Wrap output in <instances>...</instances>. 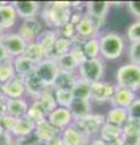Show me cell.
Instances as JSON below:
<instances>
[{
  "instance_id": "6da1fadb",
  "label": "cell",
  "mask_w": 140,
  "mask_h": 145,
  "mask_svg": "<svg viewBox=\"0 0 140 145\" xmlns=\"http://www.w3.org/2000/svg\"><path fill=\"white\" fill-rule=\"evenodd\" d=\"M42 18L49 29H60L71 20L72 5L71 1H51L42 6Z\"/></svg>"
},
{
  "instance_id": "7a4b0ae2",
  "label": "cell",
  "mask_w": 140,
  "mask_h": 145,
  "mask_svg": "<svg viewBox=\"0 0 140 145\" xmlns=\"http://www.w3.org/2000/svg\"><path fill=\"white\" fill-rule=\"evenodd\" d=\"M100 44V58L104 61H116L123 54L125 47L124 36L117 31H108L98 36Z\"/></svg>"
},
{
  "instance_id": "3957f363",
  "label": "cell",
  "mask_w": 140,
  "mask_h": 145,
  "mask_svg": "<svg viewBox=\"0 0 140 145\" xmlns=\"http://www.w3.org/2000/svg\"><path fill=\"white\" fill-rule=\"evenodd\" d=\"M116 86L128 88L137 93L140 89V65L127 63L118 68L116 72Z\"/></svg>"
},
{
  "instance_id": "277c9868",
  "label": "cell",
  "mask_w": 140,
  "mask_h": 145,
  "mask_svg": "<svg viewBox=\"0 0 140 145\" xmlns=\"http://www.w3.org/2000/svg\"><path fill=\"white\" fill-rule=\"evenodd\" d=\"M78 78L87 81L89 84H95L98 81H101L105 74V63L104 59L94 58V59H87L77 69Z\"/></svg>"
},
{
  "instance_id": "5b68a950",
  "label": "cell",
  "mask_w": 140,
  "mask_h": 145,
  "mask_svg": "<svg viewBox=\"0 0 140 145\" xmlns=\"http://www.w3.org/2000/svg\"><path fill=\"white\" fill-rule=\"evenodd\" d=\"M106 122V117L102 114H89L87 116L79 117V119H74L73 123L82 131L84 134H87L88 137L95 138L99 137V133L102 128L104 123Z\"/></svg>"
},
{
  "instance_id": "8992f818",
  "label": "cell",
  "mask_w": 140,
  "mask_h": 145,
  "mask_svg": "<svg viewBox=\"0 0 140 145\" xmlns=\"http://www.w3.org/2000/svg\"><path fill=\"white\" fill-rule=\"evenodd\" d=\"M0 45L5 48L9 57L16 58L23 56L27 42L17 34V31H4L0 36Z\"/></svg>"
},
{
  "instance_id": "52a82bcc",
  "label": "cell",
  "mask_w": 140,
  "mask_h": 145,
  "mask_svg": "<svg viewBox=\"0 0 140 145\" xmlns=\"http://www.w3.org/2000/svg\"><path fill=\"white\" fill-rule=\"evenodd\" d=\"M33 74L37 76L39 80H42L46 86L52 87L58 74H60V70H58L55 59L45 58L42 62H39L38 64H35Z\"/></svg>"
},
{
  "instance_id": "ba28073f",
  "label": "cell",
  "mask_w": 140,
  "mask_h": 145,
  "mask_svg": "<svg viewBox=\"0 0 140 145\" xmlns=\"http://www.w3.org/2000/svg\"><path fill=\"white\" fill-rule=\"evenodd\" d=\"M110 7V1H87L84 3V15L88 16L96 25V28L100 30L105 23Z\"/></svg>"
},
{
  "instance_id": "9c48e42d",
  "label": "cell",
  "mask_w": 140,
  "mask_h": 145,
  "mask_svg": "<svg viewBox=\"0 0 140 145\" xmlns=\"http://www.w3.org/2000/svg\"><path fill=\"white\" fill-rule=\"evenodd\" d=\"M116 84L110 81H98L95 84H92V94H90V102L104 104L111 101L116 91Z\"/></svg>"
},
{
  "instance_id": "30bf717a",
  "label": "cell",
  "mask_w": 140,
  "mask_h": 145,
  "mask_svg": "<svg viewBox=\"0 0 140 145\" xmlns=\"http://www.w3.org/2000/svg\"><path fill=\"white\" fill-rule=\"evenodd\" d=\"M98 35L99 29L96 28V25L93 23V21L88 16L84 15L82 20L76 24V38L72 40V42L83 45L89 39L98 38Z\"/></svg>"
},
{
  "instance_id": "8fae6325",
  "label": "cell",
  "mask_w": 140,
  "mask_h": 145,
  "mask_svg": "<svg viewBox=\"0 0 140 145\" xmlns=\"http://www.w3.org/2000/svg\"><path fill=\"white\" fill-rule=\"evenodd\" d=\"M44 30L42 21H39L37 17L29 18V20H23L21 22L17 29V34H19L26 42H32L38 39V36L42 34Z\"/></svg>"
},
{
  "instance_id": "7c38bea8",
  "label": "cell",
  "mask_w": 140,
  "mask_h": 145,
  "mask_svg": "<svg viewBox=\"0 0 140 145\" xmlns=\"http://www.w3.org/2000/svg\"><path fill=\"white\" fill-rule=\"evenodd\" d=\"M46 120L50 123L56 127L58 131H64L68 126H71L74 122V117L72 115L68 108H62V106H56L54 110L48 115Z\"/></svg>"
},
{
  "instance_id": "4fadbf2b",
  "label": "cell",
  "mask_w": 140,
  "mask_h": 145,
  "mask_svg": "<svg viewBox=\"0 0 140 145\" xmlns=\"http://www.w3.org/2000/svg\"><path fill=\"white\" fill-rule=\"evenodd\" d=\"M3 94L6 99H19V98H26V87L25 81L22 78L13 76L7 82L0 85Z\"/></svg>"
},
{
  "instance_id": "5bb4252c",
  "label": "cell",
  "mask_w": 140,
  "mask_h": 145,
  "mask_svg": "<svg viewBox=\"0 0 140 145\" xmlns=\"http://www.w3.org/2000/svg\"><path fill=\"white\" fill-rule=\"evenodd\" d=\"M60 137L64 145H89L90 138L84 134L74 123H72L64 131H61Z\"/></svg>"
},
{
  "instance_id": "9a60e30c",
  "label": "cell",
  "mask_w": 140,
  "mask_h": 145,
  "mask_svg": "<svg viewBox=\"0 0 140 145\" xmlns=\"http://www.w3.org/2000/svg\"><path fill=\"white\" fill-rule=\"evenodd\" d=\"M19 16L12 3H0V29L3 31H11L17 24Z\"/></svg>"
},
{
  "instance_id": "2e32d148",
  "label": "cell",
  "mask_w": 140,
  "mask_h": 145,
  "mask_svg": "<svg viewBox=\"0 0 140 145\" xmlns=\"http://www.w3.org/2000/svg\"><path fill=\"white\" fill-rule=\"evenodd\" d=\"M12 5L19 16V20H29L35 18L42 10V4L38 1H28V0H20L12 1Z\"/></svg>"
},
{
  "instance_id": "e0dca14e",
  "label": "cell",
  "mask_w": 140,
  "mask_h": 145,
  "mask_svg": "<svg viewBox=\"0 0 140 145\" xmlns=\"http://www.w3.org/2000/svg\"><path fill=\"white\" fill-rule=\"evenodd\" d=\"M25 81V87H26V98L28 97L32 101L38 99L40 96L46 92L49 86H46L42 80H39L34 74L28 75L27 78L23 79Z\"/></svg>"
},
{
  "instance_id": "ac0fdd59",
  "label": "cell",
  "mask_w": 140,
  "mask_h": 145,
  "mask_svg": "<svg viewBox=\"0 0 140 145\" xmlns=\"http://www.w3.org/2000/svg\"><path fill=\"white\" fill-rule=\"evenodd\" d=\"M35 126H37V123L33 120H31L28 116H25L21 117V119H16L15 126H13L10 133L13 135L15 139L26 138L34 133Z\"/></svg>"
},
{
  "instance_id": "d6986e66",
  "label": "cell",
  "mask_w": 140,
  "mask_h": 145,
  "mask_svg": "<svg viewBox=\"0 0 140 145\" xmlns=\"http://www.w3.org/2000/svg\"><path fill=\"white\" fill-rule=\"evenodd\" d=\"M61 134V131H58L56 127H54L48 120H44L42 122H38L34 129L35 138L40 142L48 143L50 140L57 138Z\"/></svg>"
},
{
  "instance_id": "ffe728a7",
  "label": "cell",
  "mask_w": 140,
  "mask_h": 145,
  "mask_svg": "<svg viewBox=\"0 0 140 145\" xmlns=\"http://www.w3.org/2000/svg\"><path fill=\"white\" fill-rule=\"evenodd\" d=\"M137 98H138L137 94L133 91L117 86L110 103H111V106H118V108L127 109Z\"/></svg>"
},
{
  "instance_id": "44dd1931",
  "label": "cell",
  "mask_w": 140,
  "mask_h": 145,
  "mask_svg": "<svg viewBox=\"0 0 140 145\" xmlns=\"http://www.w3.org/2000/svg\"><path fill=\"white\" fill-rule=\"evenodd\" d=\"M29 108V102L27 98H19V99H6V114L15 119L27 116Z\"/></svg>"
},
{
  "instance_id": "7402d4cb",
  "label": "cell",
  "mask_w": 140,
  "mask_h": 145,
  "mask_svg": "<svg viewBox=\"0 0 140 145\" xmlns=\"http://www.w3.org/2000/svg\"><path fill=\"white\" fill-rule=\"evenodd\" d=\"M57 38H58L57 30H55V29H49V28L44 29L42 31V34L38 36L37 41L43 46L46 58H51V59H54L52 50H54V45H55Z\"/></svg>"
},
{
  "instance_id": "603a6c76",
  "label": "cell",
  "mask_w": 140,
  "mask_h": 145,
  "mask_svg": "<svg viewBox=\"0 0 140 145\" xmlns=\"http://www.w3.org/2000/svg\"><path fill=\"white\" fill-rule=\"evenodd\" d=\"M35 64L29 59H27L25 56H20L13 58V70H15V75L19 78L25 79L28 75L33 74Z\"/></svg>"
},
{
  "instance_id": "cb8c5ba5",
  "label": "cell",
  "mask_w": 140,
  "mask_h": 145,
  "mask_svg": "<svg viewBox=\"0 0 140 145\" xmlns=\"http://www.w3.org/2000/svg\"><path fill=\"white\" fill-rule=\"evenodd\" d=\"M70 111L72 112L74 119H79V117L87 116L93 112V103L90 101H85V99H77L74 98L72 101L71 105L68 106Z\"/></svg>"
},
{
  "instance_id": "d4e9b609",
  "label": "cell",
  "mask_w": 140,
  "mask_h": 145,
  "mask_svg": "<svg viewBox=\"0 0 140 145\" xmlns=\"http://www.w3.org/2000/svg\"><path fill=\"white\" fill-rule=\"evenodd\" d=\"M106 122L118 127H123V125L128 121V111L124 108L111 106L110 110L106 112Z\"/></svg>"
},
{
  "instance_id": "484cf974",
  "label": "cell",
  "mask_w": 140,
  "mask_h": 145,
  "mask_svg": "<svg viewBox=\"0 0 140 145\" xmlns=\"http://www.w3.org/2000/svg\"><path fill=\"white\" fill-rule=\"evenodd\" d=\"M23 56L27 58V59L33 62L34 64H38L39 62H42L43 59L46 58L43 46L37 41V40H35V41H32V42H27Z\"/></svg>"
},
{
  "instance_id": "4316f807",
  "label": "cell",
  "mask_w": 140,
  "mask_h": 145,
  "mask_svg": "<svg viewBox=\"0 0 140 145\" xmlns=\"http://www.w3.org/2000/svg\"><path fill=\"white\" fill-rule=\"evenodd\" d=\"M78 80V74L77 72H66V71H60L57 79L54 84L55 88H62V89H71L73 88L74 84Z\"/></svg>"
},
{
  "instance_id": "83f0119b",
  "label": "cell",
  "mask_w": 140,
  "mask_h": 145,
  "mask_svg": "<svg viewBox=\"0 0 140 145\" xmlns=\"http://www.w3.org/2000/svg\"><path fill=\"white\" fill-rule=\"evenodd\" d=\"M99 137L102 140H105L106 143H111L116 139L122 138V127L105 122L100 131V133H99Z\"/></svg>"
},
{
  "instance_id": "f1b7e54d",
  "label": "cell",
  "mask_w": 140,
  "mask_h": 145,
  "mask_svg": "<svg viewBox=\"0 0 140 145\" xmlns=\"http://www.w3.org/2000/svg\"><path fill=\"white\" fill-rule=\"evenodd\" d=\"M27 116H28L31 120H33L35 123H38V122H42L44 120H46L48 112L43 108L42 104H40L37 99H34V101H32L29 103V108H28Z\"/></svg>"
},
{
  "instance_id": "f546056e",
  "label": "cell",
  "mask_w": 140,
  "mask_h": 145,
  "mask_svg": "<svg viewBox=\"0 0 140 145\" xmlns=\"http://www.w3.org/2000/svg\"><path fill=\"white\" fill-rule=\"evenodd\" d=\"M72 93L73 97L77 99H85V101H90V94H92V84L87 82V81L78 78L77 82L74 84L73 88H72Z\"/></svg>"
},
{
  "instance_id": "4dcf8cb0",
  "label": "cell",
  "mask_w": 140,
  "mask_h": 145,
  "mask_svg": "<svg viewBox=\"0 0 140 145\" xmlns=\"http://www.w3.org/2000/svg\"><path fill=\"white\" fill-rule=\"evenodd\" d=\"M55 62L57 64V68L60 71H66V72H77L78 69V64L73 59V57L70 53L62 54L55 58Z\"/></svg>"
},
{
  "instance_id": "1f68e13d",
  "label": "cell",
  "mask_w": 140,
  "mask_h": 145,
  "mask_svg": "<svg viewBox=\"0 0 140 145\" xmlns=\"http://www.w3.org/2000/svg\"><path fill=\"white\" fill-rule=\"evenodd\" d=\"M13 76H16L13 70V58L7 57L0 62V85L7 82Z\"/></svg>"
},
{
  "instance_id": "d6a6232c",
  "label": "cell",
  "mask_w": 140,
  "mask_h": 145,
  "mask_svg": "<svg viewBox=\"0 0 140 145\" xmlns=\"http://www.w3.org/2000/svg\"><path fill=\"white\" fill-rule=\"evenodd\" d=\"M54 97H55L57 106H62V108H68L72 101L74 99L71 89H62L55 87H54Z\"/></svg>"
},
{
  "instance_id": "836d02e7",
  "label": "cell",
  "mask_w": 140,
  "mask_h": 145,
  "mask_svg": "<svg viewBox=\"0 0 140 145\" xmlns=\"http://www.w3.org/2000/svg\"><path fill=\"white\" fill-rule=\"evenodd\" d=\"M83 51L87 57V59H94V58L100 57V44L99 38H93L87 40L83 44Z\"/></svg>"
},
{
  "instance_id": "e575fe53",
  "label": "cell",
  "mask_w": 140,
  "mask_h": 145,
  "mask_svg": "<svg viewBox=\"0 0 140 145\" xmlns=\"http://www.w3.org/2000/svg\"><path fill=\"white\" fill-rule=\"evenodd\" d=\"M37 101L42 104L43 108L46 110L48 112V115L50 114V112L57 106V104H56V101H55V97H54V86L52 87H49L48 91L45 92L43 96H40Z\"/></svg>"
},
{
  "instance_id": "d590c367",
  "label": "cell",
  "mask_w": 140,
  "mask_h": 145,
  "mask_svg": "<svg viewBox=\"0 0 140 145\" xmlns=\"http://www.w3.org/2000/svg\"><path fill=\"white\" fill-rule=\"evenodd\" d=\"M72 46H73V42L68 39H65V38H61L58 36L55 45H54V50H52V54H54V59L58 56H62V54H66V53H70Z\"/></svg>"
},
{
  "instance_id": "8d00e7d4",
  "label": "cell",
  "mask_w": 140,
  "mask_h": 145,
  "mask_svg": "<svg viewBox=\"0 0 140 145\" xmlns=\"http://www.w3.org/2000/svg\"><path fill=\"white\" fill-rule=\"evenodd\" d=\"M127 38L130 42L140 41V20L133 22L127 28Z\"/></svg>"
},
{
  "instance_id": "74e56055",
  "label": "cell",
  "mask_w": 140,
  "mask_h": 145,
  "mask_svg": "<svg viewBox=\"0 0 140 145\" xmlns=\"http://www.w3.org/2000/svg\"><path fill=\"white\" fill-rule=\"evenodd\" d=\"M70 54L77 62L78 67L82 64L83 62L87 61V57H85L84 51H83V45H80V44H73V46H72L71 51H70Z\"/></svg>"
},
{
  "instance_id": "f35d334b",
  "label": "cell",
  "mask_w": 140,
  "mask_h": 145,
  "mask_svg": "<svg viewBox=\"0 0 140 145\" xmlns=\"http://www.w3.org/2000/svg\"><path fill=\"white\" fill-rule=\"evenodd\" d=\"M57 34L61 38L68 39V40H73L76 38V25L73 23L68 22L67 24H65L64 27H61L60 29H57Z\"/></svg>"
},
{
  "instance_id": "ab89813d",
  "label": "cell",
  "mask_w": 140,
  "mask_h": 145,
  "mask_svg": "<svg viewBox=\"0 0 140 145\" xmlns=\"http://www.w3.org/2000/svg\"><path fill=\"white\" fill-rule=\"evenodd\" d=\"M128 56H129L130 63L137 64V65H140V41L130 42Z\"/></svg>"
},
{
  "instance_id": "60d3db41",
  "label": "cell",
  "mask_w": 140,
  "mask_h": 145,
  "mask_svg": "<svg viewBox=\"0 0 140 145\" xmlns=\"http://www.w3.org/2000/svg\"><path fill=\"white\" fill-rule=\"evenodd\" d=\"M128 111V120L140 122V98H137L135 101L127 108Z\"/></svg>"
},
{
  "instance_id": "b9f144b4",
  "label": "cell",
  "mask_w": 140,
  "mask_h": 145,
  "mask_svg": "<svg viewBox=\"0 0 140 145\" xmlns=\"http://www.w3.org/2000/svg\"><path fill=\"white\" fill-rule=\"evenodd\" d=\"M0 122H1L3 125V128L7 131V132H11V129L13 128V126H15V122H16V119L15 117H12L10 115H5L3 117V119H0Z\"/></svg>"
},
{
  "instance_id": "7bdbcfd3",
  "label": "cell",
  "mask_w": 140,
  "mask_h": 145,
  "mask_svg": "<svg viewBox=\"0 0 140 145\" xmlns=\"http://www.w3.org/2000/svg\"><path fill=\"white\" fill-rule=\"evenodd\" d=\"M125 6H127L128 11L132 13V16L140 20V1H128Z\"/></svg>"
},
{
  "instance_id": "ee69618b",
  "label": "cell",
  "mask_w": 140,
  "mask_h": 145,
  "mask_svg": "<svg viewBox=\"0 0 140 145\" xmlns=\"http://www.w3.org/2000/svg\"><path fill=\"white\" fill-rule=\"evenodd\" d=\"M0 145H15L13 135L10 132H7V131H4L0 134Z\"/></svg>"
},
{
  "instance_id": "f6af8a7d",
  "label": "cell",
  "mask_w": 140,
  "mask_h": 145,
  "mask_svg": "<svg viewBox=\"0 0 140 145\" xmlns=\"http://www.w3.org/2000/svg\"><path fill=\"white\" fill-rule=\"evenodd\" d=\"M124 145H140V134L138 135H123L122 137Z\"/></svg>"
},
{
  "instance_id": "bcb514c9",
  "label": "cell",
  "mask_w": 140,
  "mask_h": 145,
  "mask_svg": "<svg viewBox=\"0 0 140 145\" xmlns=\"http://www.w3.org/2000/svg\"><path fill=\"white\" fill-rule=\"evenodd\" d=\"M89 145H108V143H106L105 140H102L100 137H95L90 139Z\"/></svg>"
},
{
  "instance_id": "7dc6e473",
  "label": "cell",
  "mask_w": 140,
  "mask_h": 145,
  "mask_svg": "<svg viewBox=\"0 0 140 145\" xmlns=\"http://www.w3.org/2000/svg\"><path fill=\"white\" fill-rule=\"evenodd\" d=\"M46 145H64V142H62V139H61L60 135H58L57 138L50 140V142H48Z\"/></svg>"
},
{
  "instance_id": "c3c4849f",
  "label": "cell",
  "mask_w": 140,
  "mask_h": 145,
  "mask_svg": "<svg viewBox=\"0 0 140 145\" xmlns=\"http://www.w3.org/2000/svg\"><path fill=\"white\" fill-rule=\"evenodd\" d=\"M7 57H9L7 52L5 51V48H4V47L1 46V45H0V62L4 61V59H6Z\"/></svg>"
},
{
  "instance_id": "681fc988",
  "label": "cell",
  "mask_w": 140,
  "mask_h": 145,
  "mask_svg": "<svg viewBox=\"0 0 140 145\" xmlns=\"http://www.w3.org/2000/svg\"><path fill=\"white\" fill-rule=\"evenodd\" d=\"M108 145H124V144H123V140H122V138H118V139L113 140V142L108 143Z\"/></svg>"
},
{
  "instance_id": "f907efd6",
  "label": "cell",
  "mask_w": 140,
  "mask_h": 145,
  "mask_svg": "<svg viewBox=\"0 0 140 145\" xmlns=\"http://www.w3.org/2000/svg\"><path fill=\"white\" fill-rule=\"evenodd\" d=\"M4 131H5V129L3 128V125H1V122H0V134H1V133L4 132Z\"/></svg>"
},
{
  "instance_id": "816d5d0a",
  "label": "cell",
  "mask_w": 140,
  "mask_h": 145,
  "mask_svg": "<svg viewBox=\"0 0 140 145\" xmlns=\"http://www.w3.org/2000/svg\"><path fill=\"white\" fill-rule=\"evenodd\" d=\"M139 129H140V122H139Z\"/></svg>"
}]
</instances>
